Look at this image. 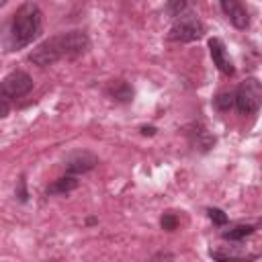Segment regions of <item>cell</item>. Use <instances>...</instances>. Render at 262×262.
I'll list each match as a JSON object with an SVG mask.
<instances>
[{
	"label": "cell",
	"instance_id": "cell-3",
	"mask_svg": "<svg viewBox=\"0 0 262 262\" xmlns=\"http://www.w3.org/2000/svg\"><path fill=\"white\" fill-rule=\"evenodd\" d=\"M33 90V78L23 70H12L0 80V117H6L10 106Z\"/></svg>",
	"mask_w": 262,
	"mask_h": 262
},
{
	"label": "cell",
	"instance_id": "cell-10",
	"mask_svg": "<svg viewBox=\"0 0 262 262\" xmlns=\"http://www.w3.org/2000/svg\"><path fill=\"white\" fill-rule=\"evenodd\" d=\"M76 186H78V178L74 174H68V176L57 178L51 186H47V194H68Z\"/></svg>",
	"mask_w": 262,
	"mask_h": 262
},
{
	"label": "cell",
	"instance_id": "cell-4",
	"mask_svg": "<svg viewBox=\"0 0 262 262\" xmlns=\"http://www.w3.org/2000/svg\"><path fill=\"white\" fill-rule=\"evenodd\" d=\"M260 100H262V86L256 78H246L233 94V104L242 115H254L260 108Z\"/></svg>",
	"mask_w": 262,
	"mask_h": 262
},
{
	"label": "cell",
	"instance_id": "cell-12",
	"mask_svg": "<svg viewBox=\"0 0 262 262\" xmlns=\"http://www.w3.org/2000/svg\"><path fill=\"white\" fill-rule=\"evenodd\" d=\"M213 106L217 111H229L233 106V92H219L215 98H213Z\"/></svg>",
	"mask_w": 262,
	"mask_h": 262
},
{
	"label": "cell",
	"instance_id": "cell-15",
	"mask_svg": "<svg viewBox=\"0 0 262 262\" xmlns=\"http://www.w3.org/2000/svg\"><path fill=\"white\" fill-rule=\"evenodd\" d=\"M160 223H162V227H164V229L172 231V229H176V223H178V219H176V215H172V213H164Z\"/></svg>",
	"mask_w": 262,
	"mask_h": 262
},
{
	"label": "cell",
	"instance_id": "cell-8",
	"mask_svg": "<svg viewBox=\"0 0 262 262\" xmlns=\"http://www.w3.org/2000/svg\"><path fill=\"white\" fill-rule=\"evenodd\" d=\"M96 164H98V160L90 151H74L66 158V172L78 176V174H84V172L92 170Z\"/></svg>",
	"mask_w": 262,
	"mask_h": 262
},
{
	"label": "cell",
	"instance_id": "cell-9",
	"mask_svg": "<svg viewBox=\"0 0 262 262\" xmlns=\"http://www.w3.org/2000/svg\"><path fill=\"white\" fill-rule=\"evenodd\" d=\"M108 94L119 102H129L133 98V88L125 80H115L108 84Z\"/></svg>",
	"mask_w": 262,
	"mask_h": 262
},
{
	"label": "cell",
	"instance_id": "cell-5",
	"mask_svg": "<svg viewBox=\"0 0 262 262\" xmlns=\"http://www.w3.org/2000/svg\"><path fill=\"white\" fill-rule=\"evenodd\" d=\"M205 33V27L203 23L194 16V14H178L174 25L170 27V33H168V39L170 41H182V43H190V41H196L201 39Z\"/></svg>",
	"mask_w": 262,
	"mask_h": 262
},
{
	"label": "cell",
	"instance_id": "cell-6",
	"mask_svg": "<svg viewBox=\"0 0 262 262\" xmlns=\"http://www.w3.org/2000/svg\"><path fill=\"white\" fill-rule=\"evenodd\" d=\"M219 6L235 29L244 31V29L250 27V12H248V8L244 6L242 0H219Z\"/></svg>",
	"mask_w": 262,
	"mask_h": 262
},
{
	"label": "cell",
	"instance_id": "cell-13",
	"mask_svg": "<svg viewBox=\"0 0 262 262\" xmlns=\"http://www.w3.org/2000/svg\"><path fill=\"white\" fill-rule=\"evenodd\" d=\"M184 8H186V2H184V0H168V4H166V12H168L172 18H176L178 14H182Z\"/></svg>",
	"mask_w": 262,
	"mask_h": 262
},
{
	"label": "cell",
	"instance_id": "cell-11",
	"mask_svg": "<svg viewBox=\"0 0 262 262\" xmlns=\"http://www.w3.org/2000/svg\"><path fill=\"white\" fill-rule=\"evenodd\" d=\"M254 229H256L254 225H235V227L223 231L221 237H223V239H229V242H242V239H246L248 235H252Z\"/></svg>",
	"mask_w": 262,
	"mask_h": 262
},
{
	"label": "cell",
	"instance_id": "cell-7",
	"mask_svg": "<svg viewBox=\"0 0 262 262\" xmlns=\"http://www.w3.org/2000/svg\"><path fill=\"white\" fill-rule=\"evenodd\" d=\"M209 53H211V59H213V63L217 66V70H219L221 74L231 76V74L235 72L233 61H231V57H229V53H227V49H225V43H223L219 37H211V39H209Z\"/></svg>",
	"mask_w": 262,
	"mask_h": 262
},
{
	"label": "cell",
	"instance_id": "cell-2",
	"mask_svg": "<svg viewBox=\"0 0 262 262\" xmlns=\"http://www.w3.org/2000/svg\"><path fill=\"white\" fill-rule=\"evenodd\" d=\"M43 29V14L41 8L29 0L25 4H20L16 8V12L12 14L10 27H8V37H10V49H23L27 45H31Z\"/></svg>",
	"mask_w": 262,
	"mask_h": 262
},
{
	"label": "cell",
	"instance_id": "cell-14",
	"mask_svg": "<svg viewBox=\"0 0 262 262\" xmlns=\"http://www.w3.org/2000/svg\"><path fill=\"white\" fill-rule=\"evenodd\" d=\"M207 215H209V219H211L215 225H225V223H227V215H225L221 209H217V207L207 209Z\"/></svg>",
	"mask_w": 262,
	"mask_h": 262
},
{
	"label": "cell",
	"instance_id": "cell-16",
	"mask_svg": "<svg viewBox=\"0 0 262 262\" xmlns=\"http://www.w3.org/2000/svg\"><path fill=\"white\" fill-rule=\"evenodd\" d=\"M141 133L143 135H154L156 133V127H141Z\"/></svg>",
	"mask_w": 262,
	"mask_h": 262
},
{
	"label": "cell",
	"instance_id": "cell-1",
	"mask_svg": "<svg viewBox=\"0 0 262 262\" xmlns=\"http://www.w3.org/2000/svg\"><path fill=\"white\" fill-rule=\"evenodd\" d=\"M88 45H90V41L84 31H66V33L53 35V37L45 39L43 43H39L31 51L29 59L35 66L47 68L59 59H72V57L82 55L88 49Z\"/></svg>",
	"mask_w": 262,
	"mask_h": 262
}]
</instances>
